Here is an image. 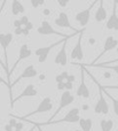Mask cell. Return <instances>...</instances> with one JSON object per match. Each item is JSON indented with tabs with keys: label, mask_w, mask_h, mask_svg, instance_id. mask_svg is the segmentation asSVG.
I'll return each instance as SVG.
<instances>
[{
	"label": "cell",
	"mask_w": 118,
	"mask_h": 131,
	"mask_svg": "<svg viewBox=\"0 0 118 131\" xmlns=\"http://www.w3.org/2000/svg\"><path fill=\"white\" fill-rule=\"evenodd\" d=\"M88 75H89V77L93 79V82L96 84V85H98V88H99V99H98V101H96V104H95V107H94V112H95V114L107 115V114L109 113V105H108L107 100H106L104 97H103V93H104L103 86L101 85V84L99 83V82L96 81V79L94 78L91 74H88Z\"/></svg>",
	"instance_id": "6da1fadb"
},
{
	"label": "cell",
	"mask_w": 118,
	"mask_h": 131,
	"mask_svg": "<svg viewBox=\"0 0 118 131\" xmlns=\"http://www.w3.org/2000/svg\"><path fill=\"white\" fill-rule=\"evenodd\" d=\"M76 35H77V34L72 35V36L68 37V38H63V39H62V40L55 41V43L50 44V45H48V46H44V47H38L36 51H34V54H36V57H37V59H38L39 63H44V62H45L46 60H47V58H48V55H49L50 51H52L53 48L55 47V46H59L60 44H63L65 40H68V39H70L71 37L76 36Z\"/></svg>",
	"instance_id": "7a4b0ae2"
},
{
	"label": "cell",
	"mask_w": 118,
	"mask_h": 131,
	"mask_svg": "<svg viewBox=\"0 0 118 131\" xmlns=\"http://www.w3.org/2000/svg\"><path fill=\"white\" fill-rule=\"evenodd\" d=\"M73 101H75V95H73L72 93L70 92V91H63V93L61 94V98H60V105H59V107H57V109L55 111V113L53 114L52 118H50V120L48 121L47 123L54 121L55 118H56V116L60 114V112H61L63 108L68 107L69 105H71Z\"/></svg>",
	"instance_id": "3957f363"
},
{
	"label": "cell",
	"mask_w": 118,
	"mask_h": 131,
	"mask_svg": "<svg viewBox=\"0 0 118 131\" xmlns=\"http://www.w3.org/2000/svg\"><path fill=\"white\" fill-rule=\"evenodd\" d=\"M80 118H82L80 117V109L78 108V107H73V108H71L70 111L64 115L63 118H61V120H55V121H53L52 123H49V124H60V123H64V122L73 124V123H79Z\"/></svg>",
	"instance_id": "277c9868"
},
{
	"label": "cell",
	"mask_w": 118,
	"mask_h": 131,
	"mask_svg": "<svg viewBox=\"0 0 118 131\" xmlns=\"http://www.w3.org/2000/svg\"><path fill=\"white\" fill-rule=\"evenodd\" d=\"M37 32H38L39 35H41V36L56 35V36H61V37H63V38H68V37L71 36V35H65V34H63V32H60V31H57V30H55L48 21H43L40 27L37 28Z\"/></svg>",
	"instance_id": "5b68a950"
},
{
	"label": "cell",
	"mask_w": 118,
	"mask_h": 131,
	"mask_svg": "<svg viewBox=\"0 0 118 131\" xmlns=\"http://www.w3.org/2000/svg\"><path fill=\"white\" fill-rule=\"evenodd\" d=\"M98 1H99V0H94V1L91 4V6H89V7H87V8L83 9V10H80L79 13L76 14L75 20L77 21L78 23H79L80 27H82L83 29H85V28H86V25L88 24L89 18H91V12H92V8H93V7L95 6V4H96Z\"/></svg>",
	"instance_id": "8992f818"
},
{
	"label": "cell",
	"mask_w": 118,
	"mask_h": 131,
	"mask_svg": "<svg viewBox=\"0 0 118 131\" xmlns=\"http://www.w3.org/2000/svg\"><path fill=\"white\" fill-rule=\"evenodd\" d=\"M14 34L11 32H7V34H0V45H1V48L4 50V61H0V63L4 64L5 67L8 69V57H7V48H8L9 44L13 40ZM10 75V74H9Z\"/></svg>",
	"instance_id": "52a82bcc"
},
{
	"label": "cell",
	"mask_w": 118,
	"mask_h": 131,
	"mask_svg": "<svg viewBox=\"0 0 118 131\" xmlns=\"http://www.w3.org/2000/svg\"><path fill=\"white\" fill-rule=\"evenodd\" d=\"M53 109V101H52V98L50 97H45L40 102H39L38 107L34 109L33 112L29 113V115L27 116H23L22 118H28L30 116H33L37 115V114H44V113H48L49 111Z\"/></svg>",
	"instance_id": "ba28073f"
},
{
	"label": "cell",
	"mask_w": 118,
	"mask_h": 131,
	"mask_svg": "<svg viewBox=\"0 0 118 131\" xmlns=\"http://www.w3.org/2000/svg\"><path fill=\"white\" fill-rule=\"evenodd\" d=\"M117 47H118V40L115 38L114 36H108L107 38H106L104 45H103V50L100 52V54L98 55V58H96V59L94 60L92 63H89V64H95L96 62H98L99 60L103 57V55H106V53L110 52V51L115 50V48H117Z\"/></svg>",
	"instance_id": "9c48e42d"
},
{
	"label": "cell",
	"mask_w": 118,
	"mask_h": 131,
	"mask_svg": "<svg viewBox=\"0 0 118 131\" xmlns=\"http://www.w3.org/2000/svg\"><path fill=\"white\" fill-rule=\"evenodd\" d=\"M54 23L56 27H60V28H68V29H71L73 30L75 32H77V34H80L82 32V30L80 31H78L77 29H76L75 27H72V24H71L70 20H69V16L67 13H64V12H61V13L57 15V17L54 20Z\"/></svg>",
	"instance_id": "30bf717a"
},
{
	"label": "cell",
	"mask_w": 118,
	"mask_h": 131,
	"mask_svg": "<svg viewBox=\"0 0 118 131\" xmlns=\"http://www.w3.org/2000/svg\"><path fill=\"white\" fill-rule=\"evenodd\" d=\"M85 72H86L85 71V68L82 67V69H80V84L77 89L76 94H77V97L83 98V99H88L91 93H89L88 88H87L86 83H85Z\"/></svg>",
	"instance_id": "8fae6325"
},
{
	"label": "cell",
	"mask_w": 118,
	"mask_h": 131,
	"mask_svg": "<svg viewBox=\"0 0 118 131\" xmlns=\"http://www.w3.org/2000/svg\"><path fill=\"white\" fill-rule=\"evenodd\" d=\"M117 8H118L117 0H114V4H112L111 15L108 17L107 23H106V27H107L108 30H115V31H118V15H117Z\"/></svg>",
	"instance_id": "7c38bea8"
},
{
	"label": "cell",
	"mask_w": 118,
	"mask_h": 131,
	"mask_svg": "<svg viewBox=\"0 0 118 131\" xmlns=\"http://www.w3.org/2000/svg\"><path fill=\"white\" fill-rule=\"evenodd\" d=\"M83 34H84V29L82 30V32L79 34L76 43L75 47L71 51V59L72 60H77V61H82L84 59V50H83V45H82V39H83Z\"/></svg>",
	"instance_id": "4fadbf2b"
},
{
	"label": "cell",
	"mask_w": 118,
	"mask_h": 131,
	"mask_svg": "<svg viewBox=\"0 0 118 131\" xmlns=\"http://www.w3.org/2000/svg\"><path fill=\"white\" fill-rule=\"evenodd\" d=\"M37 94H38V90L36 89V86H34L33 84H28V85L24 88V90H23L22 92H21L20 94L17 95V97L14 98V100L11 101V107H13V106H14V104H15L16 101H18V100L24 99V98L36 97Z\"/></svg>",
	"instance_id": "5bb4252c"
},
{
	"label": "cell",
	"mask_w": 118,
	"mask_h": 131,
	"mask_svg": "<svg viewBox=\"0 0 118 131\" xmlns=\"http://www.w3.org/2000/svg\"><path fill=\"white\" fill-rule=\"evenodd\" d=\"M37 75H38V71H37L36 67H34L33 64H29L27 66V67L24 68V70L22 71V74L20 75V76L17 77V78L15 79V81L11 83V86H14L15 84H17L20 81H22V79H28V78H33V77H36Z\"/></svg>",
	"instance_id": "9a60e30c"
},
{
	"label": "cell",
	"mask_w": 118,
	"mask_h": 131,
	"mask_svg": "<svg viewBox=\"0 0 118 131\" xmlns=\"http://www.w3.org/2000/svg\"><path fill=\"white\" fill-rule=\"evenodd\" d=\"M31 55H32L31 48L28 46V44H23V45L21 46V48H20V52H18V58H17V60L15 61V63H14L13 68L10 69L9 74H13V71L15 70V68L17 67V64L20 63L21 61H23V60H25V59H28V58H30Z\"/></svg>",
	"instance_id": "2e32d148"
},
{
	"label": "cell",
	"mask_w": 118,
	"mask_h": 131,
	"mask_svg": "<svg viewBox=\"0 0 118 131\" xmlns=\"http://www.w3.org/2000/svg\"><path fill=\"white\" fill-rule=\"evenodd\" d=\"M55 64H60L62 67H65L68 64V55H67V40L62 44V47L59 52L56 53L54 59Z\"/></svg>",
	"instance_id": "e0dca14e"
},
{
	"label": "cell",
	"mask_w": 118,
	"mask_h": 131,
	"mask_svg": "<svg viewBox=\"0 0 118 131\" xmlns=\"http://www.w3.org/2000/svg\"><path fill=\"white\" fill-rule=\"evenodd\" d=\"M107 17L108 14H107V9L104 7V4H103V0H99V7L95 13V21L98 23H101L107 20Z\"/></svg>",
	"instance_id": "ac0fdd59"
},
{
	"label": "cell",
	"mask_w": 118,
	"mask_h": 131,
	"mask_svg": "<svg viewBox=\"0 0 118 131\" xmlns=\"http://www.w3.org/2000/svg\"><path fill=\"white\" fill-rule=\"evenodd\" d=\"M10 10L14 16H17V15H21V14L24 13L25 8L21 1H18V0H13V1H11Z\"/></svg>",
	"instance_id": "d6986e66"
},
{
	"label": "cell",
	"mask_w": 118,
	"mask_h": 131,
	"mask_svg": "<svg viewBox=\"0 0 118 131\" xmlns=\"http://www.w3.org/2000/svg\"><path fill=\"white\" fill-rule=\"evenodd\" d=\"M84 67L88 68V67H92V68H102V69H109V70H114L116 72V75L118 76V64H106V63H95V64H85Z\"/></svg>",
	"instance_id": "ffe728a7"
},
{
	"label": "cell",
	"mask_w": 118,
	"mask_h": 131,
	"mask_svg": "<svg viewBox=\"0 0 118 131\" xmlns=\"http://www.w3.org/2000/svg\"><path fill=\"white\" fill-rule=\"evenodd\" d=\"M79 125L82 131H91L93 128V121L92 118H80Z\"/></svg>",
	"instance_id": "44dd1931"
},
{
	"label": "cell",
	"mask_w": 118,
	"mask_h": 131,
	"mask_svg": "<svg viewBox=\"0 0 118 131\" xmlns=\"http://www.w3.org/2000/svg\"><path fill=\"white\" fill-rule=\"evenodd\" d=\"M112 128H114V121L110 120V118H108V120L102 118V120L100 121V129H101V131H111Z\"/></svg>",
	"instance_id": "7402d4cb"
},
{
	"label": "cell",
	"mask_w": 118,
	"mask_h": 131,
	"mask_svg": "<svg viewBox=\"0 0 118 131\" xmlns=\"http://www.w3.org/2000/svg\"><path fill=\"white\" fill-rule=\"evenodd\" d=\"M69 72L68 71H62L61 74H59L56 77H55V81H56V84L59 83H63V82L68 81V77H69Z\"/></svg>",
	"instance_id": "603a6c76"
},
{
	"label": "cell",
	"mask_w": 118,
	"mask_h": 131,
	"mask_svg": "<svg viewBox=\"0 0 118 131\" xmlns=\"http://www.w3.org/2000/svg\"><path fill=\"white\" fill-rule=\"evenodd\" d=\"M104 92L107 93V91L104 90ZM107 95H108V98H109L110 100H111V102H112V108H114V113H115V115L118 116V100L116 99V98H114L111 94H109V93H107Z\"/></svg>",
	"instance_id": "cb8c5ba5"
},
{
	"label": "cell",
	"mask_w": 118,
	"mask_h": 131,
	"mask_svg": "<svg viewBox=\"0 0 118 131\" xmlns=\"http://www.w3.org/2000/svg\"><path fill=\"white\" fill-rule=\"evenodd\" d=\"M32 8H39V7L45 5V0H30Z\"/></svg>",
	"instance_id": "d4e9b609"
},
{
	"label": "cell",
	"mask_w": 118,
	"mask_h": 131,
	"mask_svg": "<svg viewBox=\"0 0 118 131\" xmlns=\"http://www.w3.org/2000/svg\"><path fill=\"white\" fill-rule=\"evenodd\" d=\"M56 1H57V4L60 5V7H62V8H65V7L69 5L70 0H56Z\"/></svg>",
	"instance_id": "484cf974"
},
{
	"label": "cell",
	"mask_w": 118,
	"mask_h": 131,
	"mask_svg": "<svg viewBox=\"0 0 118 131\" xmlns=\"http://www.w3.org/2000/svg\"><path fill=\"white\" fill-rule=\"evenodd\" d=\"M23 128H24V123H23V120H21L20 122L16 123L15 129H14V130H20V131H22V130H23Z\"/></svg>",
	"instance_id": "4316f807"
},
{
	"label": "cell",
	"mask_w": 118,
	"mask_h": 131,
	"mask_svg": "<svg viewBox=\"0 0 118 131\" xmlns=\"http://www.w3.org/2000/svg\"><path fill=\"white\" fill-rule=\"evenodd\" d=\"M20 21H21V23H22V27H25V25H27L28 23L30 22V21H29V17H28V16H22V17L20 18Z\"/></svg>",
	"instance_id": "83f0119b"
},
{
	"label": "cell",
	"mask_w": 118,
	"mask_h": 131,
	"mask_svg": "<svg viewBox=\"0 0 118 131\" xmlns=\"http://www.w3.org/2000/svg\"><path fill=\"white\" fill-rule=\"evenodd\" d=\"M104 90H118V85H110V86H103Z\"/></svg>",
	"instance_id": "f1b7e54d"
},
{
	"label": "cell",
	"mask_w": 118,
	"mask_h": 131,
	"mask_svg": "<svg viewBox=\"0 0 118 131\" xmlns=\"http://www.w3.org/2000/svg\"><path fill=\"white\" fill-rule=\"evenodd\" d=\"M23 28H25V29L29 30V31H31V30L33 29V23H32V22H29L27 25H25V27H23Z\"/></svg>",
	"instance_id": "f546056e"
},
{
	"label": "cell",
	"mask_w": 118,
	"mask_h": 131,
	"mask_svg": "<svg viewBox=\"0 0 118 131\" xmlns=\"http://www.w3.org/2000/svg\"><path fill=\"white\" fill-rule=\"evenodd\" d=\"M76 81V76L75 75H69V77H68V82H71V83H73V82Z\"/></svg>",
	"instance_id": "4dcf8cb0"
},
{
	"label": "cell",
	"mask_w": 118,
	"mask_h": 131,
	"mask_svg": "<svg viewBox=\"0 0 118 131\" xmlns=\"http://www.w3.org/2000/svg\"><path fill=\"white\" fill-rule=\"evenodd\" d=\"M11 130H14V129L8 124V123H7V124L5 125V131H11Z\"/></svg>",
	"instance_id": "1f68e13d"
},
{
	"label": "cell",
	"mask_w": 118,
	"mask_h": 131,
	"mask_svg": "<svg viewBox=\"0 0 118 131\" xmlns=\"http://www.w3.org/2000/svg\"><path fill=\"white\" fill-rule=\"evenodd\" d=\"M95 43H96V40L94 38H89L88 39V44H89V45H94Z\"/></svg>",
	"instance_id": "d6a6232c"
},
{
	"label": "cell",
	"mask_w": 118,
	"mask_h": 131,
	"mask_svg": "<svg viewBox=\"0 0 118 131\" xmlns=\"http://www.w3.org/2000/svg\"><path fill=\"white\" fill-rule=\"evenodd\" d=\"M116 62H118V59L111 60V61H108V62H103V63H106V64H110V63H116Z\"/></svg>",
	"instance_id": "836d02e7"
},
{
	"label": "cell",
	"mask_w": 118,
	"mask_h": 131,
	"mask_svg": "<svg viewBox=\"0 0 118 131\" xmlns=\"http://www.w3.org/2000/svg\"><path fill=\"white\" fill-rule=\"evenodd\" d=\"M50 14V10L48 8H45L44 9V15H49Z\"/></svg>",
	"instance_id": "e575fe53"
},
{
	"label": "cell",
	"mask_w": 118,
	"mask_h": 131,
	"mask_svg": "<svg viewBox=\"0 0 118 131\" xmlns=\"http://www.w3.org/2000/svg\"><path fill=\"white\" fill-rule=\"evenodd\" d=\"M82 108H83V111H88V108H89V107H88V105L84 104V105H83V106H82Z\"/></svg>",
	"instance_id": "d590c367"
},
{
	"label": "cell",
	"mask_w": 118,
	"mask_h": 131,
	"mask_svg": "<svg viewBox=\"0 0 118 131\" xmlns=\"http://www.w3.org/2000/svg\"><path fill=\"white\" fill-rule=\"evenodd\" d=\"M103 76H104L106 78H111V74H109V72H106Z\"/></svg>",
	"instance_id": "8d00e7d4"
},
{
	"label": "cell",
	"mask_w": 118,
	"mask_h": 131,
	"mask_svg": "<svg viewBox=\"0 0 118 131\" xmlns=\"http://www.w3.org/2000/svg\"><path fill=\"white\" fill-rule=\"evenodd\" d=\"M71 131H82V130H78V129H76V130H71Z\"/></svg>",
	"instance_id": "74e56055"
},
{
	"label": "cell",
	"mask_w": 118,
	"mask_h": 131,
	"mask_svg": "<svg viewBox=\"0 0 118 131\" xmlns=\"http://www.w3.org/2000/svg\"><path fill=\"white\" fill-rule=\"evenodd\" d=\"M117 52H118V47H117Z\"/></svg>",
	"instance_id": "f35d334b"
},
{
	"label": "cell",
	"mask_w": 118,
	"mask_h": 131,
	"mask_svg": "<svg viewBox=\"0 0 118 131\" xmlns=\"http://www.w3.org/2000/svg\"><path fill=\"white\" fill-rule=\"evenodd\" d=\"M11 131H15V130H11Z\"/></svg>",
	"instance_id": "ab89813d"
},
{
	"label": "cell",
	"mask_w": 118,
	"mask_h": 131,
	"mask_svg": "<svg viewBox=\"0 0 118 131\" xmlns=\"http://www.w3.org/2000/svg\"><path fill=\"white\" fill-rule=\"evenodd\" d=\"M117 4H118V0H117Z\"/></svg>",
	"instance_id": "60d3db41"
}]
</instances>
